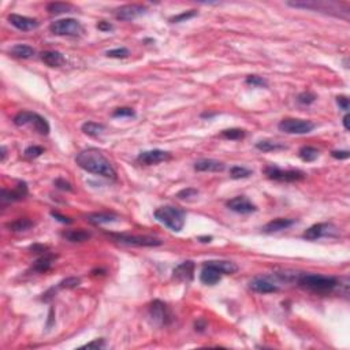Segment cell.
<instances>
[{
  "label": "cell",
  "mask_w": 350,
  "mask_h": 350,
  "mask_svg": "<svg viewBox=\"0 0 350 350\" xmlns=\"http://www.w3.org/2000/svg\"><path fill=\"white\" fill-rule=\"evenodd\" d=\"M76 163L78 164V167H81L82 170L91 174H96L108 179L117 178V172L114 170L111 162L97 149L81 151L76 157Z\"/></svg>",
  "instance_id": "cell-1"
},
{
  "label": "cell",
  "mask_w": 350,
  "mask_h": 350,
  "mask_svg": "<svg viewBox=\"0 0 350 350\" xmlns=\"http://www.w3.org/2000/svg\"><path fill=\"white\" fill-rule=\"evenodd\" d=\"M297 282L301 288L313 293H330L338 286V279L334 276H324L316 274H303L297 276Z\"/></svg>",
  "instance_id": "cell-2"
},
{
  "label": "cell",
  "mask_w": 350,
  "mask_h": 350,
  "mask_svg": "<svg viewBox=\"0 0 350 350\" xmlns=\"http://www.w3.org/2000/svg\"><path fill=\"white\" fill-rule=\"evenodd\" d=\"M155 219L157 222H160L167 228H170L171 231L179 233L182 231L185 222H186V213L185 211L177 208V207H160L155 211Z\"/></svg>",
  "instance_id": "cell-3"
},
{
  "label": "cell",
  "mask_w": 350,
  "mask_h": 350,
  "mask_svg": "<svg viewBox=\"0 0 350 350\" xmlns=\"http://www.w3.org/2000/svg\"><path fill=\"white\" fill-rule=\"evenodd\" d=\"M14 123L16 126L31 125L33 129L41 136H48L49 134V123L46 118H43L36 112L31 111H21L14 117Z\"/></svg>",
  "instance_id": "cell-4"
},
{
  "label": "cell",
  "mask_w": 350,
  "mask_h": 350,
  "mask_svg": "<svg viewBox=\"0 0 350 350\" xmlns=\"http://www.w3.org/2000/svg\"><path fill=\"white\" fill-rule=\"evenodd\" d=\"M288 6L294 8H303V10L319 11L324 14H334V15H339V13L342 11V4L333 3V1H289Z\"/></svg>",
  "instance_id": "cell-5"
},
{
  "label": "cell",
  "mask_w": 350,
  "mask_h": 350,
  "mask_svg": "<svg viewBox=\"0 0 350 350\" xmlns=\"http://www.w3.org/2000/svg\"><path fill=\"white\" fill-rule=\"evenodd\" d=\"M316 125L311 121H305V119H296V118H286L282 119L278 125V129L280 132L286 133V134H308L311 133Z\"/></svg>",
  "instance_id": "cell-6"
},
{
  "label": "cell",
  "mask_w": 350,
  "mask_h": 350,
  "mask_svg": "<svg viewBox=\"0 0 350 350\" xmlns=\"http://www.w3.org/2000/svg\"><path fill=\"white\" fill-rule=\"evenodd\" d=\"M264 174L268 179L278 181V182H298L305 179V172L300 170H282L276 166H267Z\"/></svg>",
  "instance_id": "cell-7"
},
{
  "label": "cell",
  "mask_w": 350,
  "mask_h": 350,
  "mask_svg": "<svg viewBox=\"0 0 350 350\" xmlns=\"http://www.w3.org/2000/svg\"><path fill=\"white\" fill-rule=\"evenodd\" d=\"M49 30L56 36H79L82 33V25L78 22L77 19L73 18H66V19H59L49 25Z\"/></svg>",
  "instance_id": "cell-8"
},
{
  "label": "cell",
  "mask_w": 350,
  "mask_h": 350,
  "mask_svg": "<svg viewBox=\"0 0 350 350\" xmlns=\"http://www.w3.org/2000/svg\"><path fill=\"white\" fill-rule=\"evenodd\" d=\"M149 318L152 320V323L159 327L168 326L172 321V315L168 306L160 300H155L153 303L149 305Z\"/></svg>",
  "instance_id": "cell-9"
},
{
  "label": "cell",
  "mask_w": 350,
  "mask_h": 350,
  "mask_svg": "<svg viewBox=\"0 0 350 350\" xmlns=\"http://www.w3.org/2000/svg\"><path fill=\"white\" fill-rule=\"evenodd\" d=\"M115 241L133 246H159L162 241L149 235H127V234H111Z\"/></svg>",
  "instance_id": "cell-10"
},
{
  "label": "cell",
  "mask_w": 350,
  "mask_h": 350,
  "mask_svg": "<svg viewBox=\"0 0 350 350\" xmlns=\"http://www.w3.org/2000/svg\"><path fill=\"white\" fill-rule=\"evenodd\" d=\"M335 231H336V228L331 223H316V225L311 226L309 228H306L304 231L303 237L308 241H316L323 237L334 234Z\"/></svg>",
  "instance_id": "cell-11"
},
{
  "label": "cell",
  "mask_w": 350,
  "mask_h": 350,
  "mask_svg": "<svg viewBox=\"0 0 350 350\" xmlns=\"http://www.w3.org/2000/svg\"><path fill=\"white\" fill-rule=\"evenodd\" d=\"M170 159V153L162 151V149H152V151H144L137 156V162L145 166H155Z\"/></svg>",
  "instance_id": "cell-12"
},
{
  "label": "cell",
  "mask_w": 350,
  "mask_h": 350,
  "mask_svg": "<svg viewBox=\"0 0 350 350\" xmlns=\"http://www.w3.org/2000/svg\"><path fill=\"white\" fill-rule=\"evenodd\" d=\"M147 13V8L141 4H125L115 10V18L119 21H133Z\"/></svg>",
  "instance_id": "cell-13"
},
{
  "label": "cell",
  "mask_w": 350,
  "mask_h": 350,
  "mask_svg": "<svg viewBox=\"0 0 350 350\" xmlns=\"http://www.w3.org/2000/svg\"><path fill=\"white\" fill-rule=\"evenodd\" d=\"M227 208L228 210L234 211L237 213H242V215H246V213H252V212H256L257 207L245 197V196H237L231 200L227 201Z\"/></svg>",
  "instance_id": "cell-14"
},
{
  "label": "cell",
  "mask_w": 350,
  "mask_h": 350,
  "mask_svg": "<svg viewBox=\"0 0 350 350\" xmlns=\"http://www.w3.org/2000/svg\"><path fill=\"white\" fill-rule=\"evenodd\" d=\"M195 268L196 264L192 260L183 261L179 265H177L172 271V278L177 282H192L195 278Z\"/></svg>",
  "instance_id": "cell-15"
},
{
  "label": "cell",
  "mask_w": 350,
  "mask_h": 350,
  "mask_svg": "<svg viewBox=\"0 0 350 350\" xmlns=\"http://www.w3.org/2000/svg\"><path fill=\"white\" fill-rule=\"evenodd\" d=\"M28 196V185L25 182H18L13 190H7V189H3L1 190V197L0 200L1 202H14V201H21L24 200L25 197Z\"/></svg>",
  "instance_id": "cell-16"
},
{
  "label": "cell",
  "mask_w": 350,
  "mask_h": 350,
  "mask_svg": "<svg viewBox=\"0 0 350 350\" xmlns=\"http://www.w3.org/2000/svg\"><path fill=\"white\" fill-rule=\"evenodd\" d=\"M8 22L13 25L14 28H16L18 30L22 31H30L39 26L37 19L29 18V16L18 15V14H10L8 15Z\"/></svg>",
  "instance_id": "cell-17"
},
{
  "label": "cell",
  "mask_w": 350,
  "mask_h": 350,
  "mask_svg": "<svg viewBox=\"0 0 350 350\" xmlns=\"http://www.w3.org/2000/svg\"><path fill=\"white\" fill-rule=\"evenodd\" d=\"M222 275H223V274L220 273L216 267L208 264V263L205 261L204 265H202L201 274H200V280H201L204 285H207V286H213V285H216V283L220 282Z\"/></svg>",
  "instance_id": "cell-18"
},
{
  "label": "cell",
  "mask_w": 350,
  "mask_h": 350,
  "mask_svg": "<svg viewBox=\"0 0 350 350\" xmlns=\"http://www.w3.org/2000/svg\"><path fill=\"white\" fill-rule=\"evenodd\" d=\"M225 168V163L215 159H200L195 163V170L198 172H222Z\"/></svg>",
  "instance_id": "cell-19"
},
{
  "label": "cell",
  "mask_w": 350,
  "mask_h": 350,
  "mask_svg": "<svg viewBox=\"0 0 350 350\" xmlns=\"http://www.w3.org/2000/svg\"><path fill=\"white\" fill-rule=\"evenodd\" d=\"M249 288L252 289L253 291L260 293V294H268V293H276V291H279V288H278L275 283L270 282V280L265 279V278H255L253 280H250Z\"/></svg>",
  "instance_id": "cell-20"
},
{
  "label": "cell",
  "mask_w": 350,
  "mask_h": 350,
  "mask_svg": "<svg viewBox=\"0 0 350 350\" xmlns=\"http://www.w3.org/2000/svg\"><path fill=\"white\" fill-rule=\"evenodd\" d=\"M294 223H296V219H274V220H271L270 223H267L263 227V231L267 234L278 233V231H282V230H286L289 227H291Z\"/></svg>",
  "instance_id": "cell-21"
},
{
  "label": "cell",
  "mask_w": 350,
  "mask_h": 350,
  "mask_svg": "<svg viewBox=\"0 0 350 350\" xmlns=\"http://www.w3.org/2000/svg\"><path fill=\"white\" fill-rule=\"evenodd\" d=\"M41 61L49 67H61L66 63V58L58 51H46L41 52Z\"/></svg>",
  "instance_id": "cell-22"
},
{
  "label": "cell",
  "mask_w": 350,
  "mask_h": 350,
  "mask_svg": "<svg viewBox=\"0 0 350 350\" xmlns=\"http://www.w3.org/2000/svg\"><path fill=\"white\" fill-rule=\"evenodd\" d=\"M54 260H55V256L54 255H49V253H46V255H43V256L37 259L36 261H34V264L31 267V270L34 271V273H47L48 270L52 267L54 264Z\"/></svg>",
  "instance_id": "cell-23"
},
{
  "label": "cell",
  "mask_w": 350,
  "mask_h": 350,
  "mask_svg": "<svg viewBox=\"0 0 350 350\" xmlns=\"http://www.w3.org/2000/svg\"><path fill=\"white\" fill-rule=\"evenodd\" d=\"M62 237L64 240L70 242H85L91 238V233L82 230V228H78V230H66L63 231Z\"/></svg>",
  "instance_id": "cell-24"
},
{
  "label": "cell",
  "mask_w": 350,
  "mask_h": 350,
  "mask_svg": "<svg viewBox=\"0 0 350 350\" xmlns=\"http://www.w3.org/2000/svg\"><path fill=\"white\" fill-rule=\"evenodd\" d=\"M208 264L216 267L223 275H233L238 271V265L233 261H226V260H210L207 261Z\"/></svg>",
  "instance_id": "cell-25"
},
{
  "label": "cell",
  "mask_w": 350,
  "mask_h": 350,
  "mask_svg": "<svg viewBox=\"0 0 350 350\" xmlns=\"http://www.w3.org/2000/svg\"><path fill=\"white\" fill-rule=\"evenodd\" d=\"M34 54H36L34 48L25 46V44H16L10 49V55L14 58H18V59H29L31 56H34Z\"/></svg>",
  "instance_id": "cell-26"
},
{
  "label": "cell",
  "mask_w": 350,
  "mask_h": 350,
  "mask_svg": "<svg viewBox=\"0 0 350 350\" xmlns=\"http://www.w3.org/2000/svg\"><path fill=\"white\" fill-rule=\"evenodd\" d=\"M34 226V222L30 220V219L28 218H19V219H15L14 222H10L6 225L10 231H14V233H19V231H26V230H29Z\"/></svg>",
  "instance_id": "cell-27"
},
{
  "label": "cell",
  "mask_w": 350,
  "mask_h": 350,
  "mask_svg": "<svg viewBox=\"0 0 350 350\" xmlns=\"http://www.w3.org/2000/svg\"><path fill=\"white\" fill-rule=\"evenodd\" d=\"M256 148L261 152H275V151H283L288 147L282 142L273 140H261L256 142Z\"/></svg>",
  "instance_id": "cell-28"
},
{
  "label": "cell",
  "mask_w": 350,
  "mask_h": 350,
  "mask_svg": "<svg viewBox=\"0 0 350 350\" xmlns=\"http://www.w3.org/2000/svg\"><path fill=\"white\" fill-rule=\"evenodd\" d=\"M117 216L112 215V213H91L86 216V220L92 225H104V223H112L117 220Z\"/></svg>",
  "instance_id": "cell-29"
},
{
  "label": "cell",
  "mask_w": 350,
  "mask_h": 350,
  "mask_svg": "<svg viewBox=\"0 0 350 350\" xmlns=\"http://www.w3.org/2000/svg\"><path fill=\"white\" fill-rule=\"evenodd\" d=\"M47 10L49 14H64V13H71L74 11V6L70 3H61V1H52L47 6Z\"/></svg>",
  "instance_id": "cell-30"
},
{
  "label": "cell",
  "mask_w": 350,
  "mask_h": 350,
  "mask_svg": "<svg viewBox=\"0 0 350 350\" xmlns=\"http://www.w3.org/2000/svg\"><path fill=\"white\" fill-rule=\"evenodd\" d=\"M319 151L313 147H303V148L298 151V156L300 159L306 162V163H311V162H315L318 157H319Z\"/></svg>",
  "instance_id": "cell-31"
},
{
  "label": "cell",
  "mask_w": 350,
  "mask_h": 350,
  "mask_svg": "<svg viewBox=\"0 0 350 350\" xmlns=\"http://www.w3.org/2000/svg\"><path fill=\"white\" fill-rule=\"evenodd\" d=\"M106 126L101 125V123H96V122H85L84 125L81 126V130L88 134V136H99L100 133L104 132Z\"/></svg>",
  "instance_id": "cell-32"
},
{
  "label": "cell",
  "mask_w": 350,
  "mask_h": 350,
  "mask_svg": "<svg viewBox=\"0 0 350 350\" xmlns=\"http://www.w3.org/2000/svg\"><path fill=\"white\" fill-rule=\"evenodd\" d=\"M252 174H253L252 170L246 168V167H242V166H234L230 168V177L233 179L249 178Z\"/></svg>",
  "instance_id": "cell-33"
},
{
  "label": "cell",
  "mask_w": 350,
  "mask_h": 350,
  "mask_svg": "<svg viewBox=\"0 0 350 350\" xmlns=\"http://www.w3.org/2000/svg\"><path fill=\"white\" fill-rule=\"evenodd\" d=\"M220 137H223L226 140H242V138L245 137V130L237 129V127H234V129H226V130L220 133Z\"/></svg>",
  "instance_id": "cell-34"
},
{
  "label": "cell",
  "mask_w": 350,
  "mask_h": 350,
  "mask_svg": "<svg viewBox=\"0 0 350 350\" xmlns=\"http://www.w3.org/2000/svg\"><path fill=\"white\" fill-rule=\"evenodd\" d=\"M197 15V11L196 10H189V11H185V13H181L178 15L171 16L170 18V22L171 24H179V22H185L187 19H192Z\"/></svg>",
  "instance_id": "cell-35"
},
{
  "label": "cell",
  "mask_w": 350,
  "mask_h": 350,
  "mask_svg": "<svg viewBox=\"0 0 350 350\" xmlns=\"http://www.w3.org/2000/svg\"><path fill=\"white\" fill-rule=\"evenodd\" d=\"M44 152H46V149L43 148V147L31 145V147H28V148L25 149L24 155L25 157H28V159H37V157H40Z\"/></svg>",
  "instance_id": "cell-36"
},
{
  "label": "cell",
  "mask_w": 350,
  "mask_h": 350,
  "mask_svg": "<svg viewBox=\"0 0 350 350\" xmlns=\"http://www.w3.org/2000/svg\"><path fill=\"white\" fill-rule=\"evenodd\" d=\"M246 85L255 86V88H267L268 84L263 77H259V76H248L245 79Z\"/></svg>",
  "instance_id": "cell-37"
},
{
  "label": "cell",
  "mask_w": 350,
  "mask_h": 350,
  "mask_svg": "<svg viewBox=\"0 0 350 350\" xmlns=\"http://www.w3.org/2000/svg\"><path fill=\"white\" fill-rule=\"evenodd\" d=\"M318 99V96L313 93V92H309V91H306V92H303V93L298 94V97H297V101L300 103V104H304V106H309L312 103H315Z\"/></svg>",
  "instance_id": "cell-38"
},
{
  "label": "cell",
  "mask_w": 350,
  "mask_h": 350,
  "mask_svg": "<svg viewBox=\"0 0 350 350\" xmlns=\"http://www.w3.org/2000/svg\"><path fill=\"white\" fill-rule=\"evenodd\" d=\"M106 55L108 56V58H114V59H125L127 58L130 52H129V49L125 47L122 48H115V49H109L106 52Z\"/></svg>",
  "instance_id": "cell-39"
},
{
  "label": "cell",
  "mask_w": 350,
  "mask_h": 350,
  "mask_svg": "<svg viewBox=\"0 0 350 350\" xmlns=\"http://www.w3.org/2000/svg\"><path fill=\"white\" fill-rule=\"evenodd\" d=\"M198 196V190L195 187H186V189H182L181 192L177 193V198L179 200H190L192 197H197Z\"/></svg>",
  "instance_id": "cell-40"
},
{
  "label": "cell",
  "mask_w": 350,
  "mask_h": 350,
  "mask_svg": "<svg viewBox=\"0 0 350 350\" xmlns=\"http://www.w3.org/2000/svg\"><path fill=\"white\" fill-rule=\"evenodd\" d=\"M112 117L114 118H134L136 117V111L129 107H121L117 108L112 112Z\"/></svg>",
  "instance_id": "cell-41"
},
{
  "label": "cell",
  "mask_w": 350,
  "mask_h": 350,
  "mask_svg": "<svg viewBox=\"0 0 350 350\" xmlns=\"http://www.w3.org/2000/svg\"><path fill=\"white\" fill-rule=\"evenodd\" d=\"M79 283H81V279L77 278V276H70V278H66V279H63L61 283H59V286L58 288L61 289H74L79 286Z\"/></svg>",
  "instance_id": "cell-42"
},
{
  "label": "cell",
  "mask_w": 350,
  "mask_h": 350,
  "mask_svg": "<svg viewBox=\"0 0 350 350\" xmlns=\"http://www.w3.org/2000/svg\"><path fill=\"white\" fill-rule=\"evenodd\" d=\"M55 187H58L59 190H63V192H71L73 190V186H71L70 182H67L64 178H58L54 181Z\"/></svg>",
  "instance_id": "cell-43"
},
{
  "label": "cell",
  "mask_w": 350,
  "mask_h": 350,
  "mask_svg": "<svg viewBox=\"0 0 350 350\" xmlns=\"http://www.w3.org/2000/svg\"><path fill=\"white\" fill-rule=\"evenodd\" d=\"M104 346H106L104 339H103V338H99V339H94L92 342L86 343V345H84L82 348H84V349H101V348H104Z\"/></svg>",
  "instance_id": "cell-44"
},
{
  "label": "cell",
  "mask_w": 350,
  "mask_h": 350,
  "mask_svg": "<svg viewBox=\"0 0 350 350\" xmlns=\"http://www.w3.org/2000/svg\"><path fill=\"white\" fill-rule=\"evenodd\" d=\"M336 104H338L345 112L349 111V97H348V96H338V97H336Z\"/></svg>",
  "instance_id": "cell-45"
},
{
  "label": "cell",
  "mask_w": 350,
  "mask_h": 350,
  "mask_svg": "<svg viewBox=\"0 0 350 350\" xmlns=\"http://www.w3.org/2000/svg\"><path fill=\"white\" fill-rule=\"evenodd\" d=\"M51 216H52V218H54V219H56L58 222H61V223H63V225H70L71 222H73V220H71V219L69 218V216H64V215H61L59 212H55V211H52V212H51Z\"/></svg>",
  "instance_id": "cell-46"
},
{
  "label": "cell",
  "mask_w": 350,
  "mask_h": 350,
  "mask_svg": "<svg viewBox=\"0 0 350 350\" xmlns=\"http://www.w3.org/2000/svg\"><path fill=\"white\" fill-rule=\"evenodd\" d=\"M331 156L336 160H345V159H349L350 152L349 151H333Z\"/></svg>",
  "instance_id": "cell-47"
},
{
  "label": "cell",
  "mask_w": 350,
  "mask_h": 350,
  "mask_svg": "<svg viewBox=\"0 0 350 350\" xmlns=\"http://www.w3.org/2000/svg\"><path fill=\"white\" fill-rule=\"evenodd\" d=\"M96 28L101 31L114 30V26H112V24H109V22H107V21H100L99 24L96 25Z\"/></svg>",
  "instance_id": "cell-48"
},
{
  "label": "cell",
  "mask_w": 350,
  "mask_h": 350,
  "mask_svg": "<svg viewBox=\"0 0 350 350\" xmlns=\"http://www.w3.org/2000/svg\"><path fill=\"white\" fill-rule=\"evenodd\" d=\"M195 328L196 331H198V333H202L205 328H207V323H205V320L204 319H198L197 321L195 323Z\"/></svg>",
  "instance_id": "cell-49"
},
{
  "label": "cell",
  "mask_w": 350,
  "mask_h": 350,
  "mask_svg": "<svg viewBox=\"0 0 350 350\" xmlns=\"http://www.w3.org/2000/svg\"><path fill=\"white\" fill-rule=\"evenodd\" d=\"M30 250L31 252H34V253H46V250H48V248L47 246H44V245L36 243V245H31Z\"/></svg>",
  "instance_id": "cell-50"
},
{
  "label": "cell",
  "mask_w": 350,
  "mask_h": 350,
  "mask_svg": "<svg viewBox=\"0 0 350 350\" xmlns=\"http://www.w3.org/2000/svg\"><path fill=\"white\" fill-rule=\"evenodd\" d=\"M342 123L343 127H345V130H349V114H348V112H346V115L343 117Z\"/></svg>",
  "instance_id": "cell-51"
},
{
  "label": "cell",
  "mask_w": 350,
  "mask_h": 350,
  "mask_svg": "<svg viewBox=\"0 0 350 350\" xmlns=\"http://www.w3.org/2000/svg\"><path fill=\"white\" fill-rule=\"evenodd\" d=\"M52 321H54V309H51V311H49V316H48V324H47V327H51V324H52Z\"/></svg>",
  "instance_id": "cell-52"
},
{
  "label": "cell",
  "mask_w": 350,
  "mask_h": 350,
  "mask_svg": "<svg viewBox=\"0 0 350 350\" xmlns=\"http://www.w3.org/2000/svg\"><path fill=\"white\" fill-rule=\"evenodd\" d=\"M198 241L204 242V243H208V242L212 241V237H198Z\"/></svg>",
  "instance_id": "cell-53"
},
{
  "label": "cell",
  "mask_w": 350,
  "mask_h": 350,
  "mask_svg": "<svg viewBox=\"0 0 350 350\" xmlns=\"http://www.w3.org/2000/svg\"><path fill=\"white\" fill-rule=\"evenodd\" d=\"M6 155H7V149L6 147H1V162L6 160Z\"/></svg>",
  "instance_id": "cell-54"
}]
</instances>
